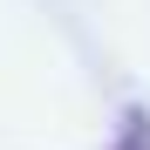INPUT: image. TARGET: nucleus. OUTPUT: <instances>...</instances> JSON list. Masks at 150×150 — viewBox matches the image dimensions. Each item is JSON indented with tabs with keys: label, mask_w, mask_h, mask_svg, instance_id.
Instances as JSON below:
<instances>
[{
	"label": "nucleus",
	"mask_w": 150,
	"mask_h": 150,
	"mask_svg": "<svg viewBox=\"0 0 150 150\" xmlns=\"http://www.w3.org/2000/svg\"><path fill=\"white\" fill-rule=\"evenodd\" d=\"M116 150H150V130H143V116H130V130H123Z\"/></svg>",
	"instance_id": "1"
}]
</instances>
